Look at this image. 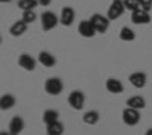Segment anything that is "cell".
Masks as SVG:
<instances>
[{"label": "cell", "instance_id": "25", "mask_svg": "<svg viewBox=\"0 0 152 135\" xmlns=\"http://www.w3.org/2000/svg\"><path fill=\"white\" fill-rule=\"evenodd\" d=\"M140 6H142V9L149 12V9L152 6V0H140Z\"/></svg>", "mask_w": 152, "mask_h": 135}, {"label": "cell", "instance_id": "5", "mask_svg": "<svg viewBox=\"0 0 152 135\" xmlns=\"http://www.w3.org/2000/svg\"><path fill=\"white\" fill-rule=\"evenodd\" d=\"M125 3H123V0H113L110 8H108V12H107V17L110 20H117L123 15V12H125Z\"/></svg>", "mask_w": 152, "mask_h": 135}, {"label": "cell", "instance_id": "28", "mask_svg": "<svg viewBox=\"0 0 152 135\" xmlns=\"http://www.w3.org/2000/svg\"><path fill=\"white\" fill-rule=\"evenodd\" d=\"M0 135H12V134H11L9 131H8V132H6V131H3V132H2V134H0Z\"/></svg>", "mask_w": 152, "mask_h": 135}, {"label": "cell", "instance_id": "13", "mask_svg": "<svg viewBox=\"0 0 152 135\" xmlns=\"http://www.w3.org/2000/svg\"><path fill=\"white\" fill-rule=\"evenodd\" d=\"M23 129H24V120L20 115L12 117L11 121H9V132L12 135H18V134L23 132Z\"/></svg>", "mask_w": 152, "mask_h": 135}, {"label": "cell", "instance_id": "21", "mask_svg": "<svg viewBox=\"0 0 152 135\" xmlns=\"http://www.w3.org/2000/svg\"><path fill=\"white\" fill-rule=\"evenodd\" d=\"M119 36H120V40H122V41H126V43H128V41H134V40H135V32H134L131 28L125 26V28L120 29Z\"/></svg>", "mask_w": 152, "mask_h": 135}, {"label": "cell", "instance_id": "20", "mask_svg": "<svg viewBox=\"0 0 152 135\" xmlns=\"http://www.w3.org/2000/svg\"><path fill=\"white\" fill-rule=\"evenodd\" d=\"M58 117H59V112L56 111V109H46V111L43 112V121H44L46 126L58 121Z\"/></svg>", "mask_w": 152, "mask_h": 135}, {"label": "cell", "instance_id": "2", "mask_svg": "<svg viewBox=\"0 0 152 135\" xmlns=\"http://www.w3.org/2000/svg\"><path fill=\"white\" fill-rule=\"evenodd\" d=\"M44 90L50 96H59L62 90H64V83H62L59 78H49L44 82Z\"/></svg>", "mask_w": 152, "mask_h": 135}, {"label": "cell", "instance_id": "26", "mask_svg": "<svg viewBox=\"0 0 152 135\" xmlns=\"http://www.w3.org/2000/svg\"><path fill=\"white\" fill-rule=\"evenodd\" d=\"M38 2H40L41 6H49L50 3H52V0H38Z\"/></svg>", "mask_w": 152, "mask_h": 135}, {"label": "cell", "instance_id": "18", "mask_svg": "<svg viewBox=\"0 0 152 135\" xmlns=\"http://www.w3.org/2000/svg\"><path fill=\"white\" fill-rule=\"evenodd\" d=\"M15 96H12V94H3L2 97H0V108L3 109V111H6V109H11V108H14L15 105Z\"/></svg>", "mask_w": 152, "mask_h": 135}, {"label": "cell", "instance_id": "3", "mask_svg": "<svg viewBox=\"0 0 152 135\" xmlns=\"http://www.w3.org/2000/svg\"><path fill=\"white\" fill-rule=\"evenodd\" d=\"M90 21H91V24L94 26V29H96L97 33H105L108 30V28H110V21L111 20L108 17L102 15V14H93L90 17Z\"/></svg>", "mask_w": 152, "mask_h": 135}, {"label": "cell", "instance_id": "15", "mask_svg": "<svg viewBox=\"0 0 152 135\" xmlns=\"http://www.w3.org/2000/svg\"><path fill=\"white\" fill-rule=\"evenodd\" d=\"M26 30H28V23H24L23 20L15 21V23L9 28V33H11L12 36H20V35H23Z\"/></svg>", "mask_w": 152, "mask_h": 135}, {"label": "cell", "instance_id": "8", "mask_svg": "<svg viewBox=\"0 0 152 135\" xmlns=\"http://www.w3.org/2000/svg\"><path fill=\"white\" fill-rule=\"evenodd\" d=\"M146 82H148V76H146V73H143V71H134V73L129 75V83L132 85L134 88H138V90L145 88Z\"/></svg>", "mask_w": 152, "mask_h": 135}, {"label": "cell", "instance_id": "16", "mask_svg": "<svg viewBox=\"0 0 152 135\" xmlns=\"http://www.w3.org/2000/svg\"><path fill=\"white\" fill-rule=\"evenodd\" d=\"M82 120L85 125H90V126H94L99 123L100 120V114L97 111H94V109H91V111H87L84 115H82Z\"/></svg>", "mask_w": 152, "mask_h": 135}, {"label": "cell", "instance_id": "17", "mask_svg": "<svg viewBox=\"0 0 152 135\" xmlns=\"http://www.w3.org/2000/svg\"><path fill=\"white\" fill-rule=\"evenodd\" d=\"M126 106H129V108H134V109H143L146 106V100L143 99L142 96H132L129 97L128 100H126Z\"/></svg>", "mask_w": 152, "mask_h": 135}, {"label": "cell", "instance_id": "7", "mask_svg": "<svg viewBox=\"0 0 152 135\" xmlns=\"http://www.w3.org/2000/svg\"><path fill=\"white\" fill-rule=\"evenodd\" d=\"M151 15H149V12L142 9V8H138L135 11H132V14H131V21L134 24H148L151 23Z\"/></svg>", "mask_w": 152, "mask_h": 135}, {"label": "cell", "instance_id": "9", "mask_svg": "<svg viewBox=\"0 0 152 135\" xmlns=\"http://www.w3.org/2000/svg\"><path fill=\"white\" fill-rule=\"evenodd\" d=\"M78 32H79L81 36H84V38H93V36L97 33L90 20H84V21H81V23H79V26H78Z\"/></svg>", "mask_w": 152, "mask_h": 135}, {"label": "cell", "instance_id": "12", "mask_svg": "<svg viewBox=\"0 0 152 135\" xmlns=\"http://www.w3.org/2000/svg\"><path fill=\"white\" fill-rule=\"evenodd\" d=\"M105 88H107V91L111 93V94H120V93H123V90H125L122 81H119V79H116V78H110V79L105 82Z\"/></svg>", "mask_w": 152, "mask_h": 135}, {"label": "cell", "instance_id": "14", "mask_svg": "<svg viewBox=\"0 0 152 135\" xmlns=\"http://www.w3.org/2000/svg\"><path fill=\"white\" fill-rule=\"evenodd\" d=\"M38 62L43 64L44 67H53L56 64V58L50 52L43 50V52H40V55H38Z\"/></svg>", "mask_w": 152, "mask_h": 135}, {"label": "cell", "instance_id": "22", "mask_svg": "<svg viewBox=\"0 0 152 135\" xmlns=\"http://www.w3.org/2000/svg\"><path fill=\"white\" fill-rule=\"evenodd\" d=\"M38 5H40L38 0H18V8L21 11H32Z\"/></svg>", "mask_w": 152, "mask_h": 135}, {"label": "cell", "instance_id": "1", "mask_svg": "<svg viewBox=\"0 0 152 135\" xmlns=\"http://www.w3.org/2000/svg\"><path fill=\"white\" fill-rule=\"evenodd\" d=\"M140 111L138 109H134V108H129L126 106L123 111H122V120L126 126H135L140 123Z\"/></svg>", "mask_w": 152, "mask_h": 135}, {"label": "cell", "instance_id": "11", "mask_svg": "<svg viewBox=\"0 0 152 135\" xmlns=\"http://www.w3.org/2000/svg\"><path fill=\"white\" fill-rule=\"evenodd\" d=\"M18 65L24 70H28V71H34L35 67H37V61L28 53H21L18 56Z\"/></svg>", "mask_w": 152, "mask_h": 135}, {"label": "cell", "instance_id": "19", "mask_svg": "<svg viewBox=\"0 0 152 135\" xmlns=\"http://www.w3.org/2000/svg\"><path fill=\"white\" fill-rule=\"evenodd\" d=\"M62 134H64V125L59 120L46 126V135H62Z\"/></svg>", "mask_w": 152, "mask_h": 135}, {"label": "cell", "instance_id": "10", "mask_svg": "<svg viewBox=\"0 0 152 135\" xmlns=\"http://www.w3.org/2000/svg\"><path fill=\"white\" fill-rule=\"evenodd\" d=\"M75 9L72 6H64L61 11V15H59V23L62 26H72L73 21H75Z\"/></svg>", "mask_w": 152, "mask_h": 135}, {"label": "cell", "instance_id": "6", "mask_svg": "<svg viewBox=\"0 0 152 135\" xmlns=\"http://www.w3.org/2000/svg\"><path fill=\"white\" fill-rule=\"evenodd\" d=\"M69 105H70L73 109H76V111L82 109L84 105H85V94H84L82 91H79V90L72 91V93L69 94Z\"/></svg>", "mask_w": 152, "mask_h": 135}, {"label": "cell", "instance_id": "23", "mask_svg": "<svg viewBox=\"0 0 152 135\" xmlns=\"http://www.w3.org/2000/svg\"><path fill=\"white\" fill-rule=\"evenodd\" d=\"M21 20L24 21V23H34L35 20H37V14H35V11L32 9V11H23V15H21Z\"/></svg>", "mask_w": 152, "mask_h": 135}, {"label": "cell", "instance_id": "24", "mask_svg": "<svg viewBox=\"0 0 152 135\" xmlns=\"http://www.w3.org/2000/svg\"><path fill=\"white\" fill-rule=\"evenodd\" d=\"M123 3H125V8L131 12L140 8V0H123Z\"/></svg>", "mask_w": 152, "mask_h": 135}, {"label": "cell", "instance_id": "27", "mask_svg": "<svg viewBox=\"0 0 152 135\" xmlns=\"http://www.w3.org/2000/svg\"><path fill=\"white\" fill-rule=\"evenodd\" d=\"M145 135H152V128H149V129L145 132Z\"/></svg>", "mask_w": 152, "mask_h": 135}, {"label": "cell", "instance_id": "29", "mask_svg": "<svg viewBox=\"0 0 152 135\" xmlns=\"http://www.w3.org/2000/svg\"><path fill=\"white\" fill-rule=\"evenodd\" d=\"M0 2H2V3H9L11 0H0Z\"/></svg>", "mask_w": 152, "mask_h": 135}, {"label": "cell", "instance_id": "4", "mask_svg": "<svg viewBox=\"0 0 152 135\" xmlns=\"http://www.w3.org/2000/svg\"><path fill=\"white\" fill-rule=\"evenodd\" d=\"M59 23V18L56 17L55 12L52 11H46L41 14V28L44 32H49L52 30L53 28H56V24Z\"/></svg>", "mask_w": 152, "mask_h": 135}]
</instances>
